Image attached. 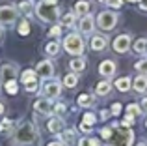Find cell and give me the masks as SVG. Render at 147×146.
I'll return each instance as SVG.
<instances>
[{"label":"cell","instance_id":"cell-9","mask_svg":"<svg viewBox=\"0 0 147 146\" xmlns=\"http://www.w3.org/2000/svg\"><path fill=\"white\" fill-rule=\"evenodd\" d=\"M37 75L45 77V79H50V77L54 75V66L50 60H41L39 64H37V70H36Z\"/></svg>","mask_w":147,"mask_h":146},{"label":"cell","instance_id":"cell-40","mask_svg":"<svg viewBox=\"0 0 147 146\" xmlns=\"http://www.w3.org/2000/svg\"><path fill=\"white\" fill-rule=\"evenodd\" d=\"M80 131L90 133V131H91V126H90V124H86V122H82V124H80Z\"/></svg>","mask_w":147,"mask_h":146},{"label":"cell","instance_id":"cell-41","mask_svg":"<svg viewBox=\"0 0 147 146\" xmlns=\"http://www.w3.org/2000/svg\"><path fill=\"white\" fill-rule=\"evenodd\" d=\"M61 34V28L60 26H52V30H50V36H60Z\"/></svg>","mask_w":147,"mask_h":146},{"label":"cell","instance_id":"cell-47","mask_svg":"<svg viewBox=\"0 0 147 146\" xmlns=\"http://www.w3.org/2000/svg\"><path fill=\"white\" fill-rule=\"evenodd\" d=\"M47 146H63L61 143H50V144H47Z\"/></svg>","mask_w":147,"mask_h":146},{"label":"cell","instance_id":"cell-24","mask_svg":"<svg viewBox=\"0 0 147 146\" xmlns=\"http://www.w3.org/2000/svg\"><path fill=\"white\" fill-rule=\"evenodd\" d=\"M76 83H78V77H76V73H69V75H65V79H63V84L67 88H73V86H76Z\"/></svg>","mask_w":147,"mask_h":146},{"label":"cell","instance_id":"cell-34","mask_svg":"<svg viewBox=\"0 0 147 146\" xmlns=\"http://www.w3.org/2000/svg\"><path fill=\"white\" fill-rule=\"evenodd\" d=\"M84 122H86V124H90V126H93L95 122H97V118H95V114L88 113V114H84Z\"/></svg>","mask_w":147,"mask_h":146},{"label":"cell","instance_id":"cell-15","mask_svg":"<svg viewBox=\"0 0 147 146\" xmlns=\"http://www.w3.org/2000/svg\"><path fill=\"white\" fill-rule=\"evenodd\" d=\"M90 13V2H86V0H80V2L75 4V15H88Z\"/></svg>","mask_w":147,"mask_h":146},{"label":"cell","instance_id":"cell-42","mask_svg":"<svg viewBox=\"0 0 147 146\" xmlns=\"http://www.w3.org/2000/svg\"><path fill=\"white\" fill-rule=\"evenodd\" d=\"M26 90H28V92H37V84H36V83L26 84Z\"/></svg>","mask_w":147,"mask_h":146},{"label":"cell","instance_id":"cell-19","mask_svg":"<svg viewBox=\"0 0 147 146\" xmlns=\"http://www.w3.org/2000/svg\"><path fill=\"white\" fill-rule=\"evenodd\" d=\"M115 88H117L119 92H127L130 88V79L129 77H121V79L115 81Z\"/></svg>","mask_w":147,"mask_h":146},{"label":"cell","instance_id":"cell-36","mask_svg":"<svg viewBox=\"0 0 147 146\" xmlns=\"http://www.w3.org/2000/svg\"><path fill=\"white\" fill-rule=\"evenodd\" d=\"M100 137L108 141V139H110V137H112V129H110V128H104L102 131H100Z\"/></svg>","mask_w":147,"mask_h":146},{"label":"cell","instance_id":"cell-2","mask_svg":"<svg viewBox=\"0 0 147 146\" xmlns=\"http://www.w3.org/2000/svg\"><path fill=\"white\" fill-rule=\"evenodd\" d=\"M134 141V133L129 128L119 126L115 131H112V137L108 139V146H130Z\"/></svg>","mask_w":147,"mask_h":146},{"label":"cell","instance_id":"cell-22","mask_svg":"<svg viewBox=\"0 0 147 146\" xmlns=\"http://www.w3.org/2000/svg\"><path fill=\"white\" fill-rule=\"evenodd\" d=\"M45 51H47V55H50V56H56L58 53H60V43H58V41H50V43H47Z\"/></svg>","mask_w":147,"mask_h":146},{"label":"cell","instance_id":"cell-38","mask_svg":"<svg viewBox=\"0 0 147 146\" xmlns=\"http://www.w3.org/2000/svg\"><path fill=\"white\" fill-rule=\"evenodd\" d=\"M52 111H56L58 114H61V113H65V105L63 103H56V107H54Z\"/></svg>","mask_w":147,"mask_h":146},{"label":"cell","instance_id":"cell-49","mask_svg":"<svg viewBox=\"0 0 147 146\" xmlns=\"http://www.w3.org/2000/svg\"><path fill=\"white\" fill-rule=\"evenodd\" d=\"M47 4H56V0H45Z\"/></svg>","mask_w":147,"mask_h":146},{"label":"cell","instance_id":"cell-31","mask_svg":"<svg viewBox=\"0 0 147 146\" xmlns=\"http://www.w3.org/2000/svg\"><path fill=\"white\" fill-rule=\"evenodd\" d=\"M136 70L142 73V75H147V58H144V60H140V62L136 64Z\"/></svg>","mask_w":147,"mask_h":146},{"label":"cell","instance_id":"cell-43","mask_svg":"<svg viewBox=\"0 0 147 146\" xmlns=\"http://www.w3.org/2000/svg\"><path fill=\"white\" fill-rule=\"evenodd\" d=\"M78 146H91L90 144V139H80L78 141Z\"/></svg>","mask_w":147,"mask_h":146},{"label":"cell","instance_id":"cell-18","mask_svg":"<svg viewBox=\"0 0 147 146\" xmlns=\"http://www.w3.org/2000/svg\"><path fill=\"white\" fill-rule=\"evenodd\" d=\"M71 70L75 71V73H78V71H84L86 70V58H75V60H71Z\"/></svg>","mask_w":147,"mask_h":146},{"label":"cell","instance_id":"cell-21","mask_svg":"<svg viewBox=\"0 0 147 146\" xmlns=\"http://www.w3.org/2000/svg\"><path fill=\"white\" fill-rule=\"evenodd\" d=\"M36 77H37V73L36 71H32V70H26L24 73H22V83L24 84H30V83H36Z\"/></svg>","mask_w":147,"mask_h":146},{"label":"cell","instance_id":"cell-6","mask_svg":"<svg viewBox=\"0 0 147 146\" xmlns=\"http://www.w3.org/2000/svg\"><path fill=\"white\" fill-rule=\"evenodd\" d=\"M60 90H61V86H60L58 81H47V79H45V83H43V94H45V98H47V99L56 98V96L60 94Z\"/></svg>","mask_w":147,"mask_h":146},{"label":"cell","instance_id":"cell-37","mask_svg":"<svg viewBox=\"0 0 147 146\" xmlns=\"http://www.w3.org/2000/svg\"><path fill=\"white\" fill-rule=\"evenodd\" d=\"M119 113H121V105H119V103H114V105H112V114L117 116Z\"/></svg>","mask_w":147,"mask_h":146},{"label":"cell","instance_id":"cell-26","mask_svg":"<svg viewBox=\"0 0 147 146\" xmlns=\"http://www.w3.org/2000/svg\"><path fill=\"white\" fill-rule=\"evenodd\" d=\"M4 88H6L7 94H17V90H19V86H17V83H15V79H11V81H7V83H4Z\"/></svg>","mask_w":147,"mask_h":146},{"label":"cell","instance_id":"cell-25","mask_svg":"<svg viewBox=\"0 0 147 146\" xmlns=\"http://www.w3.org/2000/svg\"><path fill=\"white\" fill-rule=\"evenodd\" d=\"M134 51H136V53H144V51H147V40H145V38H140V40H136V43H134Z\"/></svg>","mask_w":147,"mask_h":146},{"label":"cell","instance_id":"cell-50","mask_svg":"<svg viewBox=\"0 0 147 146\" xmlns=\"http://www.w3.org/2000/svg\"><path fill=\"white\" fill-rule=\"evenodd\" d=\"M4 113V105H2V103H0V114H2Z\"/></svg>","mask_w":147,"mask_h":146},{"label":"cell","instance_id":"cell-46","mask_svg":"<svg viewBox=\"0 0 147 146\" xmlns=\"http://www.w3.org/2000/svg\"><path fill=\"white\" fill-rule=\"evenodd\" d=\"M100 116H102V118H108V116H110V113H106V111H102V113H100Z\"/></svg>","mask_w":147,"mask_h":146},{"label":"cell","instance_id":"cell-1","mask_svg":"<svg viewBox=\"0 0 147 146\" xmlns=\"http://www.w3.org/2000/svg\"><path fill=\"white\" fill-rule=\"evenodd\" d=\"M36 137H37L36 126H34L32 122H24V124H21L17 128V133H15V137H13V144L28 146V144H32L34 141H36Z\"/></svg>","mask_w":147,"mask_h":146},{"label":"cell","instance_id":"cell-30","mask_svg":"<svg viewBox=\"0 0 147 146\" xmlns=\"http://www.w3.org/2000/svg\"><path fill=\"white\" fill-rule=\"evenodd\" d=\"M73 135H75V133H73L71 129H67V131L61 133V141H63V143H67V144H71L73 141H75V137H73Z\"/></svg>","mask_w":147,"mask_h":146},{"label":"cell","instance_id":"cell-17","mask_svg":"<svg viewBox=\"0 0 147 146\" xmlns=\"http://www.w3.org/2000/svg\"><path fill=\"white\" fill-rule=\"evenodd\" d=\"M134 90L136 92H145L147 90V75H138L134 79Z\"/></svg>","mask_w":147,"mask_h":146},{"label":"cell","instance_id":"cell-51","mask_svg":"<svg viewBox=\"0 0 147 146\" xmlns=\"http://www.w3.org/2000/svg\"><path fill=\"white\" fill-rule=\"evenodd\" d=\"M138 146H147V143H140V144H138Z\"/></svg>","mask_w":147,"mask_h":146},{"label":"cell","instance_id":"cell-27","mask_svg":"<svg viewBox=\"0 0 147 146\" xmlns=\"http://www.w3.org/2000/svg\"><path fill=\"white\" fill-rule=\"evenodd\" d=\"M78 105H82V107H90V105H93V98H91V96H88V94L78 96Z\"/></svg>","mask_w":147,"mask_h":146},{"label":"cell","instance_id":"cell-4","mask_svg":"<svg viewBox=\"0 0 147 146\" xmlns=\"http://www.w3.org/2000/svg\"><path fill=\"white\" fill-rule=\"evenodd\" d=\"M36 13L39 15V19H43V21H54V19L60 15V11H58V8L54 6V4L41 2V4H37Z\"/></svg>","mask_w":147,"mask_h":146},{"label":"cell","instance_id":"cell-12","mask_svg":"<svg viewBox=\"0 0 147 146\" xmlns=\"http://www.w3.org/2000/svg\"><path fill=\"white\" fill-rule=\"evenodd\" d=\"M99 73H100V75H104V77L114 75V73H115V64L112 62V60H104V62H100Z\"/></svg>","mask_w":147,"mask_h":146},{"label":"cell","instance_id":"cell-54","mask_svg":"<svg viewBox=\"0 0 147 146\" xmlns=\"http://www.w3.org/2000/svg\"><path fill=\"white\" fill-rule=\"evenodd\" d=\"M99 2H106V0H99Z\"/></svg>","mask_w":147,"mask_h":146},{"label":"cell","instance_id":"cell-52","mask_svg":"<svg viewBox=\"0 0 147 146\" xmlns=\"http://www.w3.org/2000/svg\"><path fill=\"white\" fill-rule=\"evenodd\" d=\"M0 40H2V30H0Z\"/></svg>","mask_w":147,"mask_h":146},{"label":"cell","instance_id":"cell-48","mask_svg":"<svg viewBox=\"0 0 147 146\" xmlns=\"http://www.w3.org/2000/svg\"><path fill=\"white\" fill-rule=\"evenodd\" d=\"M142 105H144V107H145V109H147V98L144 99V101H142Z\"/></svg>","mask_w":147,"mask_h":146},{"label":"cell","instance_id":"cell-3","mask_svg":"<svg viewBox=\"0 0 147 146\" xmlns=\"http://www.w3.org/2000/svg\"><path fill=\"white\" fill-rule=\"evenodd\" d=\"M63 47H65V51L71 53V55H82L84 41H82V38H80L78 34H69V36L63 40Z\"/></svg>","mask_w":147,"mask_h":146},{"label":"cell","instance_id":"cell-5","mask_svg":"<svg viewBox=\"0 0 147 146\" xmlns=\"http://www.w3.org/2000/svg\"><path fill=\"white\" fill-rule=\"evenodd\" d=\"M115 23H117V15L112 13V11H102L97 17V25L100 30H112L115 26Z\"/></svg>","mask_w":147,"mask_h":146},{"label":"cell","instance_id":"cell-39","mask_svg":"<svg viewBox=\"0 0 147 146\" xmlns=\"http://www.w3.org/2000/svg\"><path fill=\"white\" fill-rule=\"evenodd\" d=\"M121 2H123V0H106V4H108V6H112V8H119V6H121Z\"/></svg>","mask_w":147,"mask_h":146},{"label":"cell","instance_id":"cell-16","mask_svg":"<svg viewBox=\"0 0 147 146\" xmlns=\"http://www.w3.org/2000/svg\"><path fill=\"white\" fill-rule=\"evenodd\" d=\"M106 47V38L104 36H93L91 38V49L93 51H102Z\"/></svg>","mask_w":147,"mask_h":146},{"label":"cell","instance_id":"cell-13","mask_svg":"<svg viewBox=\"0 0 147 146\" xmlns=\"http://www.w3.org/2000/svg\"><path fill=\"white\" fill-rule=\"evenodd\" d=\"M93 26H95L93 19H91L90 15H84V17H82V21H80V32H82V34H91Z\"/></svg>","mask_w":147,"mask_h":146},{"label":"cell","instance_id":"cell-20","mask_svg":"<svg viewBox=\"0 0 147 146\" xmlns=\"http://www.w3.org/2000/svg\"><path fill=\"white\" fill-rule=\"evenodd\" d=\"M17 10L21 11L22 15H30V13H32V2H28V0H22V2H19Z\"/></svg>","mask_w":147,"mask_h":146},{"label":"cell","instance_id":"cell-32","mask_svg":"<svg viewBox=\"0 0 147 146\" xmlns=\"http://www.w3.org/2000/svg\"><path fill=\"white\" fill-rule=\"evenodd\" d=\"M11 129V120H2L0 122V133H7Z\"/></svg>","mask_w":147,"mask_h":146},{"label":"cell","instance_id":"cell-10","mask_svg":"<svg viewBox=\"0 0 147 146\" xmlns=\"http://www.w3.org/2000/svg\"><path fill=\"white\" fill-rule=\"evenodd\" d=\"M15 75H17V66H13V64H2L0 66V79L4 83L15 79Z\"/></svg>","mask_w":147,"mask_h":146},{"label":"cell","instance_id":"cell-53","mask_svg":"<svg viewBox=\"0 0 147 146\" xmlns=\"http://www.w3.org/2000/svg\"><path fill=\"white\" fill-rule=\"evenodd\" d=\"M129 2H136V0H129Z\"/></svg>","mask_w":147,"mask_h":146},{"label":"cell","instance_id":"cell-23","mask_svg":"<svg viewBox=\"0 0 147 146\" xmlns=\"http://www.w3.org/2000/svg\"><path fill=\"white\" fill-rule=\"evenodd\" d=\"M110 83H108V81H102V83H99L97 84V88H95V92H97L99 96H106L108 92H110Z\"/></svg>","mask_w":147,"mask_h":146},{"label":"cell","instance_id":"cell-7","mask_svg":"<svg viewBox=\"0 0 147 146\" xmlns=\"http://www.w3.org/2000/svg\"><path fill=\"white\" fill-rule=\"evenodd\" d=\"M17 17V10L13 6H2L0 8V23L2 25H11Z\"/></svg>","mask_w":147,"mask_h":146},{"label":"cell","instance_id":"cell-14","mask_svg":"<svg viewBox=\"0 0 147 146\" xmlns=\"http://www.w3.org/2000/svg\"><path fill=\"white\" fill-rule=\"evenodd\" d=\"M61 129H63V120L61 118H52V120H49V131L50 133H61Z\"/></svg>","mask_w":147,"mask_h":146},{"label":"cell","instance_id":"cell-35","mask_svg":"<svg viewBox=\"0 0 147 146\" xmlns=\"http://www.w3.org/2000/svg\"><path fill=\"white\" fill-rule=\"evenodd\" d=\"M132 124H134V118H132V116H129V114H127V116H125V120L121 122V126H123V128H130Z\"/></svg>","mask_w":147,"mask_h":146},{"label":"cell","instance_id":"cell-8","mask_svg":"<svg viewBox=\"0 0 147 146\" xmlns=\"http://www.w3.org/2000/svg\"><path fill=\"white\" fill-rule=\"evenodd\" d=\"M130 47V36L129 34H121L114 40V51L115 53H127Z\"/></svg>","mask_w":147,"mask_h":146},{"label":"cell","instance_id":"cell-11","mask_svg":"<svg viewBox=\"0 0 147 146\" xmlns=\"http://www.w3.org/2000/svg\"><path fill=\"white\" fill-rule=\"evenodd\" d=\"M52 103L49 101L47 98H43V99H39V101L36 103V113H39V114H50L52 113Z\"/></svg>","mask_w":147,"mask_h":146},{"label":"cell","instance_id":"cell-28","mask_svg":"<svg viewBox=\"0 0 147 146\" xmlns=\"http://www.w3.org/2000/svg\"><path fill=\"white\" fill-rule=\"evenodd\" d=\"M75 17H76L75 13H65L63 17H61V25L63 26H73L75 25Z\"/></svg>","mask_w":147,"mask_h":146},{"label":"cell","instance_id":"cell-44","mask_svg":"<svg viewBox=\"0 0 147 146\" xmlns=\"http://www.w3.org/2000/svg\"><path fill=\"white\" fill-rule=\"evenodd\" d=\"M90 144H91V146H100V143H99L97 139H90Z\"/></svg>","mask_w":147,"mask_h":146},{"label":"cell","instance_id":"cell-33","mask_svg":"<svg viewBox=\"0 0 147 146\" xmlns=\"http://www.w3.org/2000/svg\"><path fill=\"white\" fill-rule=\"evenodd\" d=\"M28 32H30V25H28L26 21H22L21 26H19V34H21V36H26Z\"/></svg>","mask_w":147,"mask_h":146},{"label":"cell","instance_id":"cell-29","mask_svg":"<svg viewBox=\"0 0 147 146\" xmlns=\"http://www.w3.org/2000/svg\"><path fill=\"white\" fill-rule=\"evenodd\" d=\"M140 113H142V109L136 105V103H132V105L127 107V114H129V116H132V118H134V116H138Z\"/></svg>","mask_w":147,"mask_h":146},{"label":"cell","instance_id":"cell-45","mask_svg":"<svg viewBox=\"0 0 147 146\" xmlns=\"http://www.w3.org/2000/svg\"><path fill=\"white\" fill-rule=\"evenodd\" d=\"M140 8H142V10H147V0H142V4H140Z\"/></svg>","mask_w":147,"mask_h":146}]
</instances>
